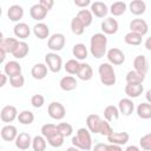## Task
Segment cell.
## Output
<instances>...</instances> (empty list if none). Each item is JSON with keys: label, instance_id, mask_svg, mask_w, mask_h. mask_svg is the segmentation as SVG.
Listing matches in <instances>:
<instances>
[{"label": "cell", "instance_id": "cell-1", "mask_svg": "<svg viewBox=\"0 0 151 151\" xmlns=\"http://www.w3.org/2000/svg\"><path fill=\"white\" fill-rule=\"evenodd\" d=\"M41 134L47 143L53 147H60L64 144V136L59 132L58 126L54 124H45L41 126Z\"/></svg>", "mask_w": 151, "mask_h": 151}, {"label": "cell", "instance_id": "cell-2", "mask_svg": "<svg viewBox=\"0 0 151 151\" xmlns=\"http://www.w3.org/2000/svg\"><path fill=\"white\" fill-rule=\"evenodd\" d=\"M106 45H107V38L104 33L93 34L91 37V40H90L91 54L97 59L103 58L106 53Z\"/></svg>", "mask_w": 151, "mask_h": 151}, {"label": "cell", "instance_id": "cell-3", "mask_svg": "<svg viewBox=\"0 0 151 151\" xmlns=\"http://www.w3.org/2000/svg\"><path fill=\"white\" fill-rule=\"evenodd\" d=\"M72 145L78 147V149H80V150H84V151L91 150V147H92V138H91L88 129H85V127L78 129L76 136L72 138Z\"/></svg>", "mask_w": 151, "mask_h": 151}, {"label": "cell", "instance_id": "cell-4", "mask_svg": "<svg viewBox=\"0 0 151 151\" xmlns=\"http://www.w3.org/2000/svg\"><path fill=\"white\" fill-rule=\"evenodd\" d=\"M100 81L105 86H112L116 84V72L110 63H103L98 67Z\"/></svg>", "mask_w": 151, "mask_h": 151}, {"label": "cell", "instance_id": "cell-5", "mask_svg": "<svg viewBox=\"0 0 151 151\" xmlns=\"http://www.w3.org/2000/svg\"><path fill=\"white\" fill-rule=\"evenodd\" d=\"M45 61H46V65L48 67V70L53 73H58L61 67H63V60H61V57L59 54H57L55 52H51V53H47L45 55Z\"/></svg>", "mask_w": 151, "mask_h": 151}, {"label": "cell", "instance_id": "cell-6", "mask_svg": "<svg viewBox=\"0 0 151 151\" xmlns=\"http://www.w3.org/2000/svg\"><path fill=\"white\" fill-rule=\"evenodd\" d=\"M65 42H66V39H65V35L61 34V33H54L52 34L50 38H48V41H47V46L51 51L53 52H58V51H61L65 46Z\"/></svg>", "mask_w": 151, "mask_h": 151}, {"label": "cell", "instance_id": "cell-7", "mask_svg": "<svg viewBox=\"0 0 151 151\" xmlns=\"http://www.w3.org/2000/svg\"><path fill=\"white\" fill-rule=\"evenodd\" d=\"M47 112H48V116L55 120L63 119L66 114V110H65L64 105L59 101H52L47 107Z\"/></svg>", "mask_w": 151, "mask_h": 151}, {"label": "cell", "instance_id": "cell-8", "mask_svg": "<svg viewBox=\"0 0 151 151\" xmlns=\"http://www.w3.org/2000/svg\"><path fill=\"white\" fill-rule=\"evenodd\" d=\"M103 124H104V120L98 114L92 113V114H88L86 118V126L88 131L92 133H100Z\"/></svg>", "mask_w": 151, "mask_h": 151}, {"label": "cell", "instance_id": "cell-9", "mask_svg": "<svg viewBox=\"0 0 151 151\" xmlns=\"http://www.w3.org/2000/svg\"><path fill=\"white\" fill-rule=\"evenodd\" d=\"M107 60L111 65H122L125 61V54L123 53L122 50L117 47H112L107 51Z\"/></svg>", "mask_w": 151, "mask_h": 151}, {"label": "cell", "instance_id": "cell-10", "mask_svg": "<svg viewBox=\"0 0 151 151\" xmlns=\"http://www.w3.org/2000/svg\"><path fill=\"white\" fill-rule=\"evenodd\" d=\"M0 118L4 123H12L15 118H18V111L13 105H6L1 109Z\"/></svg>", "mask_w": 151, "mask_h": 151}, {"label": "cell", "instance_id": "cell-11", "mask_svg": "<svg viewBox=\"0 0 151 151\" xmlns=\"http://www.w3.org/2000/svg\"><path fill=\"white\" fill-rule=\"evenodd\" d=\"M130 29L131 32H134V33H138L140 34L142 37L145 35L149 31V27H147V24L144 19H133L131 22H130Z\"/></svg>", "mask_w": 151, "mask_h": 151}, {"label": "cell", "instance_id": "cell-12", "mask_svg": "<svg viewBox=\"0 0 151 151\" xmlns=\"http://www.w3.org/2000/svg\"><path fill=\"white\" fill-rule=\"evenodd\" d=\"M100 27H101V31H103L104 34H116L119 26H118V21L116 19H113V18H106L101 22Z\"/></svg>", "mask_w": 151, "mask_h": 151}, {"label": "cell", "instance_id": "cell-13", "mask_svg": "<svg viewBox=\"0 0 151 151\" xmlns=\"http://www.w3.org/2000/svg\"><path fill=\"white\" fill-rule=\"evenodd\" d=\"M19 44V40L15 38H4L2 33L0 34V48L5 50L6 53H13Z\"/></svg>", "mask_w": 151, "mask_h": 151}, {"label": "cell", "instance_id": "cell-14", "mask_svg": "<svg viewBox=\"0 0 151 151\" xmlns=\"http://www.w3.org/2000/svg\"><path fill=\"white\" fill-rule=\"evenodd\" d=\"M129 133L127 132H112L110 136H107V140L111 144H116V145H125L129 142Z\"/></svg>", "mask_w": 151, "mask_h": 151}, {"label": "cell", "instance_id": "cell-15", "mask_svg": "<svg viewBox=\"0 0 151 151\" xmlns=\"http://www.w3.org/2000/svg\"><path fill=\"white\" fill-rule=\"evenodd\" d=\"M133 67H134V71H137L142 74H146L149 71V64H147L146 57L143 54L137 55L133 60Z\"/></svg>", "mask_w": 151, "mask_h": 151}, {"label": "cell", "instance_id": "cell-16", "mask_svg": "<svg viewBox=\"0 0 151 151\" xmlns=\"http://www.w3.org/2000/svg\"><path fill=\"white\" fill-rule=\"evenodd\" d=\"M32 138L29 136V133L27 132H21L18 134L17 139H15V146L19 150H27L31 145H32Z\"/></svg>", "mask_w": 151, "mask_h": 151}, {"label": "cell", "instance_id": "cell-17", "mask_svg": "<svg viewBox=\"0 0 151 151\" xmlns=\"http://www.w3.org/2000/svg\"><path fill=\"white\" fill-rule=\"evenodd\" d=\"M91 12L97 18H104V17L107 15L109 8H107V6L104 2H101V1H94V2L91 4Z\"/></svg>", "mask_w": 151, "mask_h": 151}, {"label": "cell", "instance_id": "cell-18", "mask_svg": "<svg viewBox=\"0 0 151 151\" xmlns=\"http://www.w3.org/2000/svg\"><path fill=\"white\" fill-rule=\"evenodd\" d=\"M47 12H48V11H46L39 2L35 4V5H33V6L29 8V15H31V18L34 19V20H37V21L44 20L45 17H46V14H47Z\"/></svg>", "mask_w": 151, "mask_h": 151}, {"label": "cell", "instance_id": "cell-19", "mask_svg": "<svg viewBox=\"0 0 151 151\" xmlns=\"http://www.w3.org/2000/svg\"><path fill=\"white\" fill-rule=\"evenodd\" d=\"M118 110L124 116H130L134 110V104L130 98H123L118 103Z\"/></svg>", "mask_w": 151, "mask_h": 151}, {"label": "cell", "instance_id": "cell-20", "mask_svg": "<svg viewBox=\"0 0 151 151\" xmlns=\"http://www.w3.org/2000/svg\"><path fill=\"white\" fill-rule=\"evenodd\" d=\"M18 137V130L14 125H6L1 129V138L6 142H12L15 140Z\"/></svg>", "mask_w": 151, "mask_h": 151}, {"label": "cell", "instance_id": "cell-21", "mask_svg": "<svg viewBox=\"0 0 151 151\" xmlns=\"http://www.w3.org/2000/svg\"><path fill=\"white\" fill-rule=\"evenodd\" d=\"M4 72L9 78L13 77V76H17V74H21V65L15 60L8 61L4 66Z\"/></svg>", "mask_w": 151, "mask_h": 151}, {"label": "cell", "instance_id": "cell-22", "mask_svg": "<svg viewBox=\"0 0 151 151\" xmlns=\"http://www.w3.org/2000/svg\"><path fill=\"white\" fill-rule=\"evenodd\" d=\"M93 76V71H92V67L86 64V63H80L79 65V70H78V73H77V77L80 79V80H84V81H87L92 78Z\"/></svg>", "mask_w": 151, "mask_h": 151}, {"label": "cell", "instance_id": "cell-23", "mask_svg": "<svg viewBox=\"0 0 151 151\" xmlns=\"http://www.w3.org/2000/svg\"><path fill=\"white\" fill-rule=\"evenodd\" d=\"M13 32H14V35H15L17 38L26 39V38L29 37L31 29H29V26H28L26 22H18V24L14 26Z\"/></svg>", "mask_w": 151, "mask_h": 151}, {"label": "cell", "instance_id": "cell-24", "mask_svg": "<svg viewBox=\"0 0 151 151\" xmlns=\"http://www.w3.org/2000/svg\"><path fill=\"white\" fill-rule=\"evenodd\" d=\"M59 85H60V88H61L63 91L68 92V91H73V90L77 87L78 83H77L76 78H73L72 76H65V77H63V78L60 79Z\"/></svg>", "mask_w": 151, "mask_h": 151}, {"label": "cell", "instance_id": "cell-25", "mask_svg": "<svg viewBox=\"0 0 151 151\" xmlns=\"http://www.w3.org/2000/svg\"><path fill=\"white\" fill-rule=\"evenodd\" d=\"M7 17L11 21H19L24 17V8L20 5H12L7 11Z\"/></svg>", "mask_w": 151, "mask_h": 151}, {"label": "cell", "instance_id": "cell-26", "mask_svg": "<svg viewBox=\"0 0 151 151\" xmlns=\"http://www.w3.org/2000/svg\"><path fill=\"white\" fill-rule=\"evenodd\" d=\"M33 33H34V35L37 38L44 40V39L48 38V35H50V28H48V26L46 24L38 22V24H35L33 26Z\"/></svg>", "mask_w": 151, "mask_h": 151}, {"label": "cell", "instance_id": "cell-27", "mask_svg": "<svg viewBox=\"0 0 151 151\" xmlns=\"http://www.w3.org/2000/svg\"><path fill=\"white\" fill-rule=\"evenodd\" d=\"M31 74H32V77H33L34 79H37V80L44 79V78L47 76V65L41 64V63L35 64V65L32 67V70H31Z\"/></svg>", "mask_w": 151, "mask_h": 151}, {"label": "cell", "instance_id": "cell-28", "mask_svg": "<svg viewBox=\"0 0 151 151\" xmlns=\"http://www.w3.org/2000/svg\"><path fill=\"white\" fill-rule=\"evenodd\" d=\"M144 91L143 84H126L125 86V93L130 98H137L139 97Z\"/></svg>", "mask_w": 151, "mask_h": 151}, {"label": "cell", "instance_id": "cell-29", "mask_svg": "<svg viewBox=\"0 0 151 151\" xmlns=\"http://www.w3.org/2000/svg\"><path fill=\"white\" fill-rule=\"evenodd\" d=\"M130 7V12L134 15H140L145 12L146 9V4L143 0H132L129 5Z\"/></svg>", "mask_w": 151, "mask_h": 151}, {"label": "cell", "instance_id": "cell-30", "mask_svg": "<svg viewBox=\"0 0 151 151\" xmlns=\"http://www.w3.org/2000/svg\"><path fill=\"white\" fill-rule=\"evenodd\" d=\"M145 74H142L137 71H129L126 73V84H143Z\"/></svg>", "mask_w": 151, "mask_h": 151}, {"label": "cell", "instance_id": "cell-31", "mask_svg": "<svg viewBox=\"0 0 151 151\" xmlns=\"http://www.w3.org/2000/svg\"><path fill=\"white\" fill-rule=\"evenodd\" d=\"M28 51H29V47H28L27 42H25V41H19L17 48L14 50V52H13L12 54H13V57H14L15 59H22V58H25V57L28 54Z\"/></svg>", "mask_w": 151, "mask_h": 151}, {"label": "cell", "instance_id": "cell-32", "mask_svg": "<svg viewBox=\"0 0 151 151\" xmlns=\"http://www.w3.org/2000/svg\"><path fill=\"white\" fill-rule=\"evenodd\" d=\"M119 110L118 107H116L114 105H107L104 110V117H105V120L107 122H112V120H116L119 118Z\"/></svg>", "mask_w": 151, "mask_h": 151}, {"label": "cell", "instance_id": "cell-33", "mask_svg": "<svg viewBox=\"0 0 151 151\" xmlns=\"http://www.w3.org/2000/svg\"><path fill=\"white\" fill-rule=\"evenodd\" d=\"M72 53L77 60H84L87 58V48L84 44H76L72 48Z\"/></svg>", "mask_w": 151, "mask_h": 151}, {"label": "cell", "instance_id": "cell-34", "mask_svg": "<svg viewBox=\"0 0 151 151\" xmlns=\"http://www.w3.org/2000/svg\"><path fill=\"white\" fill-rule=\"evenodd\" d=\"M137 114L142 119H150L151 118V104L142 103L137 106Z\"/></svg>", "mask_w": 151, "mask_h": 151}, {"label": "cell", "instance_id": "cell-35", "mask_svg": "<svg viewBox=\"0 0 151 151\" xmlns=\"http://www.w3.org/2000/svg\"><path fill=\"white\" fill-rule=\"evenodd\" d=\"M77 17H78V19L84 24L85 27H87V26H90V25L92 24L93 17H92V12H91L90 9H85V8L80 9V11L78 12Z\"/></svg>", "mask_w": 151, "mask_h": 151}, {"label": "cell", "instance_id": "cell-36", "mask_svg": "<svg viewBox=\"0 0 151 151\" xmlns=\"http://www.w3.org/2000/svg\"><path fill=\"white\" fill-rule=\"evenodd\" d=\"M124 41L127 44V45H131V46H138L142 44V35L138 34V33H134V32H129L125 34L124 37Z\"/></svg>", "mask_w": 151, "mask_h": 151}, {"label": "cell", "instance_id": "cell-37", "mask_svg": "<svg viewBox=\"0 0 151 151\" xmlns=\"http://www.w3.org/2000/svg\"><path fill=\"white\" fill-rule=\"evenodd\" d=\"M125 11H126V4L124 1H116L110 7V12L113 17H119L124 14Z\"/></svg>", "mask_w": 151, "mask_h": 151}, {"label": "cell", "instance_id": "cell-38", "mask_svg": "<svg viewBox=\"0 0 151 151\" xmlns=\"http://www.w3.org/2000/svg\"><path fill=\"white\" fill-rule=\"evenodd\" d=\"M18 120H19V123H21L24 125H29L34 120V114H33V112H31L28 110H24L18 114Z\"/></svg>", "mask_w": 151, "mask_h": 151}, {"label": "cell", "instance_id": "cell-39", "mask_svg": "<svg viewBox=\"0 0 151 151\" xmlns=\"http://www.w3.org/2000/svg\"><path fill=\"white\" fill-rule=\"evenodd\" d=\"M71 31L76 34V35H81L85 31V26L84 24L78 19V17H74L71 20Z\"/></svg>", "mask_w": 151, "mask_h": 151}, {"label": "cell", "instance_id": "cell-40", "mask_svg": "<svg viewBox=\"0 0 151 151\" xmlns=\"http://www.w3.org/2000/svg\"><path fill=\"white\" fill-rule=\"evenodd\" d=\"M46 139L44 136H35L32 140V147L34 151H45L46 149Z\"/></svg>", "mask_w": 151, "mask_h": 151}, {"label": "cell", "instance_id": "cell-41", "mask_svg": "<svg viewBox=\"0 0 151 151\" xmlns=\"http://www.w3.org/2000/svg\"><path fill=\"white\" fill-rule=\"evenodd\" d=\"M79 65H80V63L77 59H70L64 65V68L70 74H77L78 73V70H79Z\"/></svg>", "mask_w": 151, "mask_h": 151}, {"label": "cell", "instance_id": "cell-42", "mask_svg": "<svg viewBox=\"0 0 151 151\" xmlns=\"http://www.w3.org/2000/svg\"><path fill=\"white\" fill-rule=\"evenodd\" d=\"M57 126H58L59 132H60L64 137H68V136H71L72 132H73V127H72V125L68 124V123H60V124H58Z\"/></svg>", "mask_w": 151, "mask_h": 151}, {"label": "cell", "instance_id": "cell-43", "mask_svg": "<svg viewBox=\"0 0 151 151\" xmlns=\"http://www.w3.org/2000/svg\"><path fill=\"white\" fill-rule=\"evenodd\" d=\"M9 83H11V85H12L13 87L20 88V87H22L24 84H25V78H24V76H21V74H17V76H13V77L9 78Z\"/></svg>", "mask_w": 151, "mask_h": 151}, {"label": "cell", "instance_id": "cell-44", "mask_svg": "<svg viewBox=\"0 0 151 151\" xmlns=\"http://www.w3.org/2000/svg\"><path fill=\"white\" fill-rule=\"evenodd\" d=\"M139 145L143 150H151V132L144 134L139 139Z\"/></svg>", "mask_w": 151, "mask_h": 151}, {"label": "cell", "instance_id": "cell-45", "mask_svg": "<svg viewBox=\"0 0 151 151\" xmlns=\"http://www.w3.org/2000/svg\"><path fill=\"white\" fill-rule=\"evenodd\" d=\"M31 104H32L33 107L40 109V107L45 104V98H44V96H41V94H34V96H32V98H31Z\"/></svg>", "mask_w": 151, "mask_h": 151}, {"label": "cell", "instance_id": "cell-46", "mask_svg": "<svg viewBox=\"0 0 151 151\" xmlns=\"http://www.w3.org/2000/svg\"><path fill=\"white\" fill-rule=\"evenodd\" d=\"M39 4L46 9V11H50L52 7H53V5H54V1L53 0H40L39 1Z\"/></svg>", "mask_w": 151, "mask_h": 151}, {"label": "cell", "instance_id": "cell-47", "mask_svg": "<svg viewBox=\"0 0 151 151\" xmlns=\"http://www.w3.org/2000/svg\"><path fill=\"white\" fill-rule=\"evenodd\" d=\"M93 151H109V144H104V143H98L94 145Z\"/></svg>", "mask_w": 151, "mask_h": 151}, {"label": "cell", "instance_id": "cell-48", "mask_svg": "<svg viewBox=\"0 0 151 151\" xmlns=\"http://www.w3.org/2000/svg\"><path fill=\"white\" fill-rule=\"evenodd\" d=\"M92 2L90 1V0H74V5L76 6H78V7H86V6H88V5H91Z\"/></svg>", "mask_w": 151, "mask_h": 151}, {"label": "cell", "instance_id": "cell-49", "mask_svg": "<svg viewBox=\"0 0 151 151\" xmlns=\"http://www.w3.org/2000/svg\"><path fill=\"white\" fill-rule=\"evenodd\" d=\"M109 151H123L120 145H116V144H109Z\"/></svg>", "mask_w": 151, "mask_h": 151}, {"label": "cell", "instance_id": "cell-50", "mask_svg": "<svg viewBox=\"0 0 151 151\" xmlns=\"http://www.w3.org/2000/svg\"><path fill=\"white\" fill-rule=\"evenodd\" d=\"M145 48L147 50V51H151V37H149L146 40H145Z\"/></svg>", "mask_w": 151, "mask_h": 151}, {"label": "cell", "instance_id": "cell-51", "mask_svg": "<svg viewBox=\"0 0 151 151\" xmlns=\"http://www.w3.org/2000/svg\"><path fill=\"white\" fill-rule=\"evenodd\" d=\"M0 77H1V84H0V86L2 87V86H5V84H6V80H7V76H6L5 73H2V74H0Z\"/></svg>", "mask_w": 151, "mask_h": 151}, {"label": "cell", "instance_id": "cell-52", "mask_svg": "<svg viewBox=\"0 0 151 151\" xmlns=\"http://www.w3.org/2000/svg\"><path fill=\"white\" fill-rule=\"evenodd\" d=\"M125 151H140V150H139V147L136 146V145H130V146L126 147Z\"/></svg>", "mask_w": 151, "mask_h": 151}, {"label": "cell", "instance_id": "cell-53", "mask_svg": "<svg viewBox=\"0 0 151 151\" xmlns=\"http://www.w3.org/2000/svg\"><path fill=\"white\" fill-rule=\"evenodd\" d=\"M145 98H146V100H147V103H149V104H151V88H149V90L146 91V94H145Z\"/></svg>", "mask_w": 151, "mask_h": 151}, {"label": "cell", "instance_id": "cell-54", "mask_svg": "<svg viewBox=\"0 0 151 151\" xmlns=\"http://www.w3.org/2000/svg\"><path fill=\"white\" fill-rule=\"evenodd\" d=\"M0 61L1 63H4V60H5V58H6V52H5V50H2V48H0Z\"/></svg>", "mask_w": 151, "mask_h": 151}, {"label": "cell", "instance_id": "cell-55", "mask_svg": "<svg viewBox=\"0 0 151 151\" xmlns=\"http://www.w3.org/2000/svg\"><path fill=\"white\" fill-rule=\"evenodd\" d=\"M67 151H80V149H78V147H76V146H71V147L67 149Z\"/></svg>", "mask_w": 151, "mask_h": 151}, {"label": "cell", "instance_id": "cell-56", "mask_svg": "<svg viewBox=\"0 0 151 151\" xmlns=\"http://www.w3.org/2000/svg\"><path fill=\"white\" fill-rule=\"evenodd\" d=\"M144 151H151V150H144Z\"/></svg>", "mask_w": 151, "mask_h": 151}]
</instances>
